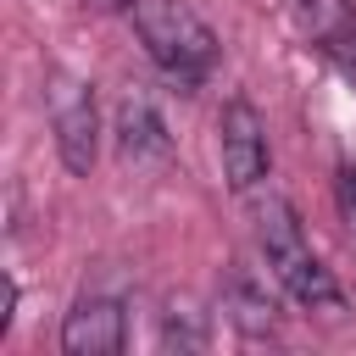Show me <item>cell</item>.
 I'll list each match as a JSON object with an SVG mask.
<instances>
[{"mask_svg":"<svg viewBox=\"0 0 356 356\" xmlns=\"http://www.w3.org/2000/svg\"><path fill=\"white\" fill-rule=\"evenodd\" d=\"M256 239H261V256H267V273L289 289L295 306L306 312H323V317H339L345 312V295L334 284V273L312 256L306 234H300V217L284 195H267L256 200Z\"/></svg>","mask_w":356,"mask_h":356,"instance_id":"6da1fadb","label":"cell"},{"mask_svg":"<svg viewBox=\"0 0 356 356\" xmlns=\"http://www.w3.org/2000/svg\"><path fill=\"white\" fill-rule=\"evenodd\" d=\"M134 33L150 50V61L184 89H195L217 67V33L184 0H134Z\"/></svg>","mask_w":356,"mask_h":356,"instance_id":"7a4b0ae2","label":"cell"},{"mask_svg":"<svg viewBox=\"0 0 356 356\" xmlns=\"http://www.w3.org/2000/svg\"><path fill=\"white\" fill-rule=\"evenodd\" d=\"M44 100H50V128H56V150H61V167L67 172H89L95 167V150H100V111H95V95L83 78L72 72H50L44 78Z\"/></svg>","mask_w":356,"mask_h":356,"instance_id":"3957f363","label":"cell"},{"mask_svg":"<svg viewBox=\"0 0 356 356\" xmlns=\"http://www.w3.org/2000/svg\"><path fill=\"white\" fill-rule=\"evenodd\" d=\"M217 150H222V178L228 189H256L267 178V122L250 100H228L222 117H217Z\"/></svg>","mask_w":356,"mask_h":356,"instance_id":"277c9868","label":"cell"},{"mask_svg":"<svg viewBox=\"0 0 356 356\" xmlns=\"http://www.w3.org/2000/svg\"><path fill=\"white\" fill-rule=\"evenodd\" d=\"M128 339V312L117 295H78L61 317V350L67 356H117Z\"/></svg>","mask_w":356,"mask_h":356,"instance_id":"5b68a950","label":"cell"},{"mask_svg":"<svg viewBox=\"0 0 356 356\" xmlns=\"http://www.w3.org/2000/svg\"><path fill=\"white\" fill-rule=\"evenodd\" d=\"M284 11H289V22L300 28L306 44L356 67V6L350 0H284Z\"/></svg>","mask_w":356,"mask_h":356,"instance_id":"8992f818","label":"cell"},{"mask_svg":"<svg viewBox=\"0 0 356 356\" xmlns=\"http://www.w3.org/2000/svg\"><path fill=\"white\" fill-rule=\"evenodd\" d=\"M222 312H228V323H234L245 339H261V334L278 328V306H273L267 284H261L245 261H228V273H222Z\"/></svg>","mask_w":356,"mask_h":356,"instance_id":"52a82bcc","label":"cell"},{"mask_svg":"<svg viewBox=\"0 0 356 356\" xmlns=\"http://www.w3.org/2000/svg\"><path fill=\"white\" fill-rule=\"evenodd\" d=\"M117 150H122V161H161L167 150H172V139H167V122H161V111L145 100V95H128L122 106H117Z\"/></svg>","mask_w":356,"mask_h":356,"instance_id":"ba28073f","label":"cell"},{"mask_svg":"<svg viewBox=\"0 0 356 356\" xmlns=\"http://www.w3.org/2000/svg\"><path fill=\"white\" fill-rule=\"evenodd\" d=\"M161 350H206V312H195L189 300L161 312Z\"/></svg>","mask_w":356,"mask_h":356,"instance_id":"9c48e42d","label":"cell"},{"mask_svg":"<svg viewBox=\"0 0 356 356\" xmlns=\"http://www.w3.org/2000/svg\"><path fill=\"white\" fill-rule=\"evenodd\" d=\"M334 200H339V222H345V234H350V245H356V167H345V172L334 178Z\"/></svg>","mask_w":356,"mask_h":356,"instance_id":"30bf717a","label":"cell"},{"mask_svg":"<svg viewBox=\"0 0 356 356\" xmlns=\"http://www.w3.org/2000/svg\"><path fill=\"white\" fill-rule=\"evenodd\" d=\"M11 312H17V284H6V295H0V334L11 328Z\"/></svg>","mask_w":356,"mask_h":356,"instance_id":"8fae6325","label":"cell"},{"mask_svg":"<svg viewBox=\"0 0 356 356\" xmlns=\"http://www.w3.org/2000/svg\"><path fill=\"white\" fill-rule=\"evenodd\" d=\"M83 6H95V11H134V0H83Z\"/></svg>","mask_w":356,"mask_h":356,"instance_id":"7c38bea8","label":"cell"}]
</instances>
